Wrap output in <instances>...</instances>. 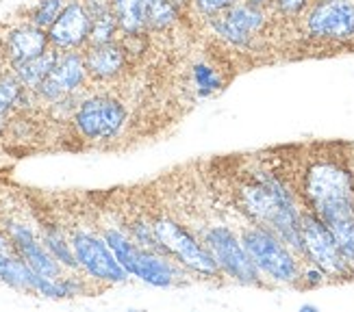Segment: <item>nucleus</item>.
<instances>
[{"label": "nucleus", "instance_id": "nucleus-12", "mask_svg": "<svg viewBox=\"0 0 354 312\" xmlns=\"http://www.w3.org/2000/svg\"><path fill=\"white\" fill-rule=\"evenodd\" d=\"M91 20L83 0H68L64 11L57 15V20L48 26V41L53 48L68 50H85L89 46Z\"/></svg>", "mask_w": 354, "mask_h": 312}, {"label": "nucleus", "instance_id": "nucleus-28", "mask_svg": "<svg viewBox=\"0 0 354 312\" xmlns=\"http://www.w3.org/2000/svg\"><path fill=\"white\" fill-rule=\"evenodd\" d=\"M172 3H176L178 7H183L185 11H187V9H192V7H189V0H172Z\"/></svg>", "mask_w": 354, "mask_h": 312}, {"label": "nucleus", "instance_id": "nucleus-13", "mask_svg": "<svg viewBox=\"0 0 354 312\" xmlns=\"http://www.w3.org/2000/svg\"><path fill=\"white\" fill-rule=\"evenodd\" d=\"M85 78H87V68H85V59L79 50L59 52L50 74L46 76V81L35 91L44 100L61 102L70 98L85 83Z\"/></svg>", "mask_w": 354, "mask_h": 312}, {"label": "nucleus", "instance_id": "nucleus-6", "mask_svg": "<svg viewBox=\"0 0 354 312\" xmlns=\"http://www.w3.org/2000/svg\"><path fill=\"white\" fill-rule=\"evenodd\" d=\"M102 237L113 249L115 258L120 260L122 267L127 269V273L144 280V282H148L152 286H159V289H170V286L189 282L192 273L187 269H183L172 258L142 247L127 230L104 228Z\"/></svg>", "mask_w": 354, "mask_h": 312}, {"label": "nucleus", "instance_id": "nucleus-4", "mask_svg": "<svg viewBox=\"0 0 354 312\" xmlns=\"http://www.w3.org/2000/svg\"><path fill=\"white\" fill-rule=\"evenodd\" d=\"M218 202H220L222 213L226 215V220L235 228L243 249L248 252L250 260L257 264L261 275L270 282V286H274V284L300 286V275H302L304 262L291 252V247L279 237V234H274L270 228L248 220V217H243L241 213H237L233 206H228L220 197H218Z\"/></svg>", "mask_w": 354, "mask_h": 312}, {"label": "nucleus", "instance_id": "nucleus-8", "mask_svg": "<svg viewBox=\"0 0 354 312\" xmlns=\"http://www.w3.org/2000/svg\"><path fill=\"white\" fill-rule=\"evenodd\" d=\"M302 24L313 39L348 41L354 37V0H313Z\"/></svg>", "mask_w": 354, "mask_h": 312}, {"label": "nucleus", "instance_id": "nucleus-14", "mask_svg": "<svg viewBox=\"0 0 354 312\" xmlns=\"http://www.w3.org/2000/svg\"><path fill=\"white\" fill-rule=\"evenodd\" d=\"M9 241L13 245V252L18 254L33 271H37L44 277H53V280L64 277L61 275V267H64V264L48 252V247L44 245V241H39L35 237V232L28 226L9 224Z\"/></svg>", "mask_w": 354, "mask_h": 312}, {"label": "nucleus", "instance_id": "nucleus-9", "mask_svg": "<svg viewBox=\"0 0 354 312\" xmlns=\"http://www.w3.org/2000/svg\"><path fill=\"white\" fill-rule=\"evenodd\" d=\"M70 243L79 267L85 269L98 282L118 284L127 280L129 275L127 269L120 264V260L115 258L113 249L104 241V237H98L94 232L76 230L70 237Z\"/></svg>", "mask_w": 354, "mask_h": 312}, {"label": "nucleus", "instance_id": "nucleus-21", "mask_svg": "<svg viewBox=\"0 0 354 312\" xmlns=\"http://www.w3.org/2000/svg\"><path fill=\"white\" fill-rule=\"evenodd\" d=\"M41 241L44 245L48 247V252L64 264V267H79L76 262V256L72 252V243L66 239V234L59 230V226H46L44 234H41Z\"/></svg>", "mask_w": 354, "mask_h": 312}, {"label": "nucleus", "instance_id": "nucleus-19", "mask_svg": "<svg viewBox=\"0 0 354 312\" xmlns=\"http://www.w3.org/2000/svg\"><path fill=\"white\" fill-rule=\"evenodd\" d=\"M185 15V9L172 0H146V28L148 33L172 30Z\"/></svg>", "mask_w": 354, "mask_h": 312}, {"label": "nucleus", "instance_id": "nucleus-26", "mask_svg": "<svg viewBox=\"0 0 354 312\" xmlns=\"http://www.w3.org/2000/svg\"><path fill=\"white\" fill-rule=\"evenodd\" d=\"M11 249H13L11 241H9V239H5L3 234H0V256H3V254H11Z\"/></svg>", "mask_w": 354, "mask_h": 312}, {"label": "nucleus", "instance_id": "nucleus-16", "mask_svg": "<svg viewBox=\"0 0 354 312\" xmlns=\"http://www.w3.org/2000/svg\"><path fill=\"white\" fill-rule=\"evenodd\" d=\"M87 74L96 81H113L127 66V50L120 41L87 46L83 50Z\"/></svg>", "mask_w": 354, "mask_h": 312}, {"label": "nucleus", "instance_id": "nucleus-22", "mask_svg": "<svg viewBox=\"0 0 354 312\" xmlns=\"http://www.w3.org/2000/svg\"><path fill=\"white\" fill-rule=\"evenodd\" d=\"M28 89L15 78V74H0V128L5 126L7 113L22 100Z\"/></svg>", "mask_w": 354, "mask_h": 312}, {"label": "nucleus", "instance_id": "nucleus-3", "mask_svg": "<svg viewBox=\"0 0 354 312\" xmlns=\"http://www.w3.org/2000/svg\"><path fill=\"white\" fill-rule=\"evenodd\" d=\"M172 213L196 234L198 241L203 243L209 256L224 273V277L243 286H270V282L261 275L257 264L243 249L235 228L230 226L226 215L222 213L220 202L211 186L207 189L205 197L200 191V184L192 186V197H185V193H180V197L176 199V211Z\"/></svg>", "mask_w": 354, "mask_h": 312}, {"label": "nucleus", "instance_id": "nucleus-25", "mask_svg": "<svg viewBox=\"0 0 354 312\" xmlns=\"http://www.w3.org/2000/svg\"><path fill=\"white\" fill-rule=\"evenodd\" d=\"M311 3L313 0H276L274 9L281 15H285V18H298V15H302L309 9Z\"/></svg>", "mask_w": 354, "mask_h": 312}, {"label": "nucleus", "instance_id": "nucleus-20", "mask_svg": "<svg viewBox=\"0 0 354 312\" xmlns=\"http://www.w3.org/2000/svg\"><path fill=\"white\" fill-rule=\"evenodd\" d=\"M192 89L198 98H209L213 93H218L224 89L226 81L222 78V72H218V68H213L207 61H200L192 68Z\"/></svg>", "mask_w": 354, "mask_h": 312}, {"label": "nucleus", "instance_id": "nucleus-18", "mask_svg": "<svg viewBox=\"0 0 354 312\" xmlns=\"http://www.w3.org/2000/svg\"><path fill=\"white\" fill-rule=\"evenodd\" d=\"M120 33L146 35V0H111Z\"/></svg>", "mask_w": 354, "mask_h": 312}, {"label": "nucleus", "instance_id": "nucleus-10", "mask_svg": "<svg viewBox=\"0 0 354 312\" xmlns=\"http://www.w3.org/2000/svg\"><path fill=\"white\" fill-rule=\"evenodd\" d=\"M207 22L220 39L235 46V48H245L254 41V37L263 33L268 24V9L257 7L248 0H237L224 13L215 15Z\"/></svg>", "mask_w": 354, "mask_h": 312}, {"label": "nucleus", "instance_id": "nucleus-23", "mask_svg": "<svg viewBox=\"0 0 354 312\" xmlns=\"http://www.w3.org/2000/svg\"><path fill=\"white\" fill-rule=\"evenodd\" d=\"M68 0H39V3L30 11L28 22L35 24L44 30H48V26L57 20V15L64 11Z\"/></svg>", "mask_w": 354, "mask_h": 312}, {"label": "nucleus", "instance_id": "nucleus-2", "mask_svg": "<svg viewBox=\"0 0 354 312\" xmlns=\"http://www.w3.org/2000/svg\"><path fill=\"white\" fill-rule=\"evenodd\" d=\"M333 150L335 146H326L324 152L311 154L300 169V182L291 189L300 206L328 226L354 269V171L346 156Z\"/></svg>", "mask_w": 354, "mask_h": 312}, {"label": "nucleus", "instance_id": "nucleus-24", "mask_svg": "<svg viewBox=\"0 0 354 312\" xmlns=\"http://www.w3.org/2000/svg\"><path fill=\"white\" fill-rule=\"evenodd\" d=\"M237 0H189V7L198 13L203 15L205 20H211L215 15L224 13L230 5H235Z\"/></svg>", "mask_w": 354, "mask_h": 312}, {"label": "nucleus", "instance_id": "nucleus-29", "mask_svg": "<svg viewBox=\"0 0 354 312\" xmlns=\"http://www.w3.org/2000/svg\"><path fill=\"white\" fill-rule=\"evenodd\" d=\"M302 312H315L317 310V306H311V304H304L302 308H300Z\"/></svg>", "mask_w": 354, "mask_h": 312}, {"label": "nucleus", "instance_id": "nucleus-15", "mask_svg": "<svg viewBox=\"0 0 354 312\" xmlns=\"http://www.w3.org/2000/svg\"><path fill=\"white\" fill-rule=\"evenodd\" d=\"M48 48H50L48 33L28 22V24H20L9 30L3 39V46H0V55H3V59L9 66H15V64H20V61L41 55Z\"/></svg>", "mask_w": 354, "mask_h": 312}, {"label": "nucleus", "instance_id": "nucleus-11", "mask_svg": "<svg viewBox=\"0 0 354 312\" xmlns=\"http://www.w3.org/2000/svg\"><path fill=\"white\" fill-rule=\"evenodd\" d=\"M74 124L85 139H113L127 124V108L109 96H94L79 104Z\"/></svg>", "mask_w": 354, "mask_h": 312}, {"label": "nucleus", "instance_id": "nucleus-5", "mask_svg": "<svg viewBox=\"0 0 354 312\" xmlns=\"http://www.w3.org/2000/svg\"><path fill=\"white\" fill-rule=\"evenodd\" d=\"M152 228H155V237L159 241L161 252L178 262L183 269H187L192 275L200 280H209V282H222L224 273L215 264V260L209 256V252L198 241L196 234L185 226L170 208H159V213L152 215Z\"/></svg>", "mask_w": 354, "mask_h": 312}, {"label": "nucleus", "instance_id": "nucleus-7", "mask_svg": "<svg viewBox=\"0 0 354 312\" xmlns=\"http://www.w3.org/2000/svg\"><path fill=\"white\" fill-rule=\"evenodd\" d=\"M300 234L304 245V262L315 264L317 269L326 273L328 280H350L354 277V269L346 260L344 252L328 226L319 217L300 206Z\"/></svg>", "mask_w": 354, "mask_h": 312}, {"label": "nucleus", "instance_id": "nucleus-27", "mask_svg": "<svg viewBox=\"0 0 354 312\" xmlns=\"http://www.w3.org/2000/svg\"><path fill=\"white\" fill-rule=\"evenodd\" d=\"M248 3H252L257 7H263V9H274L276 0H248Z\"/></svg>", "mask_w": 354, "mask_h": 312}, {"label": "nucleus", "instance_id": "nucleus-1", "mask_svg": "<svg viewBox=\"0 0 354 312\" xmlns=\"http://www.w3.org/2000/svg\"><path fill=\"white\" fill-rule=\"evenodd\" d=\"M211 189L243 217L279 234L304 262L300 202L279 174L250 159H228L222 161L220 184L211 182Z\"/></svg>", "mask_w": 354, "mask_h": 312}, {"label": "nucleus", "instance_id": "nucleus-30", "mask_svg": "<svg viewBox=\"0 0 354 312\" xmlns=\"http://www.w3.org/2000/svg\"><path fill=\"white\" fill-rule=\"evenodd\" d=\"M0 74H3V61H0Z\"/></svg>", "mask_w": 354, "mask_h": 312}, {"label": "nucleus", "instance_id": "nucleus-17", "mask_svg": "<svg viewBox=\"0 0 354 312\" xmlns=\"http://www.w3.org/2000/svg\"><path fill=\"white\" fill-rule=\"evenodd\" d=\"M59 52H61V50H57V48H53V46H50V48H48V50H44L41 55L30 57V59H26V61H20V64L11 66V70H13L15 78H18V81H20L28 91H35V89L46 81V76L50 74V70H53V66H55V61H57Z\"/></svg>", "mask_w": 354, "mask_h": 312}]
</instances>
